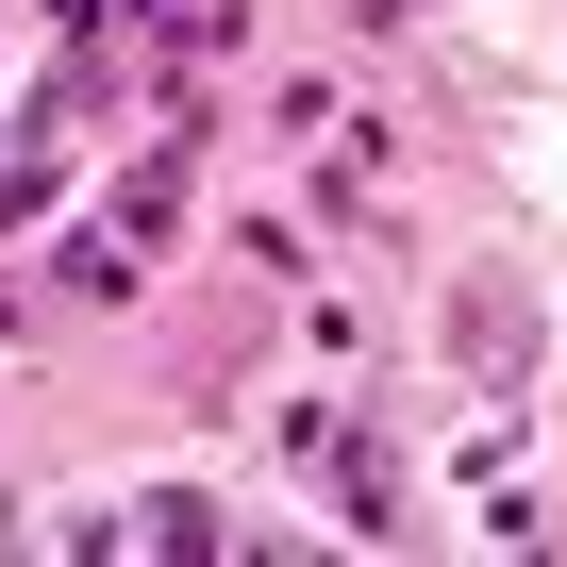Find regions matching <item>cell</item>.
<instances>
[{"instance_id": "obj_1", "label": "cell", "mask_w": 567, "mask_h": 567, "mask_svg": "<svg viewBox=\"0 0 567 567\" xmlns=\"http://www.w3.org/2000/svg\"><path fill=\"white\" fill-rule=\"evenodd\" d=\"M84 550H217V501H134V517H101Z\"/></svg>"}, {"instance_id": "obj_2", "label": "cell", "mask_w": 567, "mask_h": 567, "mask_svg": "<svg viewBox=\"0 0 567 567\" xmlns=\"http://www.w3.org/2000/svg\"><path fill=\"white\" fill-rule=\"evenodd\" d=\"M117 18H134V34H167V51H184V68H200V51H217V34H234V0H117Z\"/></svg>"}]
</instances>
